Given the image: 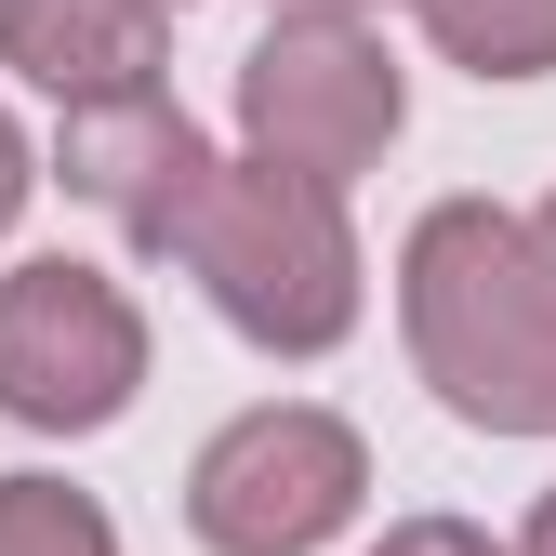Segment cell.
Masks as SVG:
<instances>
[{
    "label": "cell",
    "mask_w": 556,
    "mask_h": 556,
    "mask_svg": "<svg viewBox=\"0 0 556 556\" xmlns=\"http://www.w3.org/2000/svg\"><path fill=\"white\" fill-rule=\"evenodd\" d=\"M397 305H410V358L425 384L491 438H556V305L530 292L517 213L491 199H438L397 252Z\"/></svg>",
    "instance_id": "cell-1"
},
{
    "label": "cell",
    "mask_w": 556,
    "mask_h": 556,
    "mask_svg": "<svg viewBox=\"0 0 556 556\" xmlns=\"http://www.w3.org/2000/svg\"><path fill=\"white\" fill-rule=\"evenodd\" d=\"M173 252L199 265V292L226 305V331L278 344V358H318V344L358 331V239H344V199L292 186L265 160H213L199 213L173 226Z\"/></svg>",
    "instance_id": "cell-2"
},
{
    "label": "cell",
    "mask_w": 556,
    "mask_h": 556,
    "mask_svg": "<svg viewBox=\"0 0 556 556\" xmlns=\"http://www.w3.org/2000/svg\"><path fill=\"white\" fill-rule=\"evenodd\" d=\"M397 66L358 14H278L252 53H239V132H252V160L265 173H292V186H331L344 173H371L397 147Z\"/></svg>",
    "instance_id": "cell-3"
},
{
    "label": "cell",
    "mask_w": 556,
    "mask_h": 556,
    "mask_svg": "<svg viewBox=\"0 0 556 556\" xmlns=\"http://www.w3.org/2000/svg\"><path fill=\"white\" fill-rule=\"evenodd\" d=\"M147 384V318H132V292L106 265H14L0 278V410L40 438H93L119 425V397Z\"/></svg>",
    "instance_id": "cell-4"
},
{
    "label": "cell",
    "mask_w": 556,
    "mask_h": 556,
    "mask_svg": "<svg viewBox=\"0 0 556 556\" xmlns=\"http://www.w3.org/2000/svg\"><path fill=\"white\" fill-rule=\"evenodd\" d=\"M358 491H371V451L331 425V410H239V425L199 451V477H186V530L213 543V556H305V543H331L344 517H358Z\"/></svg>",
    "instance_id": "cell-5"
},
{
    "label": "cell",
    "mask_w": 556,
    "mask_h": 556,
    "mask_svg": "<svg viewBox=\"0 0 556 556\" xmlns=\"http://www.w3.org/2000/svg\"><path fill=\"white\" fill-rule=\"evenodd\" d=\"M53 173H66V199H93L132 252H173V226L199 213V186H213V147H199V119L173 93H106V106H66Z\"/></svg>",
    "instance_id": "cell-6"
},
{
    "label": "cell",
    "mask_w": 556,
    "mask_h": 556,
    "mask_svg": "<svg viewBox=\"0 0 556 556\" xmlns=\"http://www.w3.org/2000/svg\"><path fill=\"white\" fill-rule=\"evenodd\" d=\"M0 66H27L66 106L160 93V14H132V0H0Z\"/></svg>",
    "instance_id": "cell-7"
},
{
    "label": "cell",
    "mask_w": 556,
    "mask_h": 556,
    "mask_svg": "<svg viewBox=\"0 0 556 556\" xmlns=\"http://www.w3.org/2000/svg\"><path fill=\"white\" fill-rule=\"evenodd\" d=\"M425 14V40L451 66H477V80H543L556 66V0H410Z\"/></svg>",
    "instance_id": "cell-8"
},
{
    "label": "cell",
    "mask_w": 556,
    "mask_h": 556,
    "mask_svg": "<svg viewBox=\"0 0 556 556\" xmlns=\"http://www.w3.org/2000/svg\"><path fill=\"white\" fill-rule=\"evenodd\" d=\"M0 556H119V530L66 477H0Z\"/></svg>",
    "instance_id": "cell-9"
},
{
    "label": "cell",
    "mask_w": 556,
    "mask_h": 556,
    "mask_svg": "<svg viewBox=\"0 0 556 556\" xmlns=\"http://www.w3.org/2000/svg\"><path fill=\"white\" fill-rule=\"evenodd\" d=\"M371 556H504V543H491V530H464V517H397Z\"/></svg>",
    "instance_id": "cell-10"
},
{
    "label": "cell",
    "mask_w": 556,
    "mask_h": 556,
    "mask_svg": "<svg viewBox=\"0 0 556 556\" xmlns=\"http://www.w3.org/2000/svg\"><path fill=\"white\" fill-rule=\"evenodd\" d=\"M517 252H530V292H543V305H556V199H543V213H530V226H517Z\"/></svg>",
    "instance_id": "cell-11"
},
{
    "label": "cell",
    "mask_w": 556,
    "mask_h": 556,
    "mask_svg": "<svg viewBox=\"0 0 556 556\" xmlns=\"http://www.w3.org/2000/svg\"><path fill=\"white\" fill-rule=\"evenodd\" d=\"M14 213H27V132L0 119V239H14Z\"/></svg>",
    "instance_id": "cell-12"
},
{
    "label": "cell",
    "mask_w": 556,
    "mask_h": 556,
    "mask_svg": "<svg viewBox=\"0 0 556 556\" xmlns=\"http://www.w3.org/2000/svg\"><path fill=\"white\" fill-rule=\"evenodd\" d=\"M517 556H556V491L530 504V543H517Z\"/></svg>",
    "instance_id": "cell-13"
},
{
    "label": "cell",
    "mask_w": 556,
    "mask_h": 556,
    "mask_svg": "<svg viewBox=\"0 0 556 556\" xmlns=\"http://www.w3.org/2000/svg\"><path fill=\"white\" fill-rule=\"evenodd\" d=\"M278 14H358V0H278Z\"/></svg>",
    "instance_id": "cell-14"
},
{
    "label": "cell",
    "mask_w": 556,
    "mask_h": 556,
    "mask_svg": "<svg viewBox=\"0 0 556 556\" xmlns=\"http://www.w3.org/2000/svg\"><path fill=\"white\" fill-rule=\"evenodd\" d=\"M132 14H186V0H132Z\"/></svg>",
    "instance_id": "cell-15"
}]
</instances>
